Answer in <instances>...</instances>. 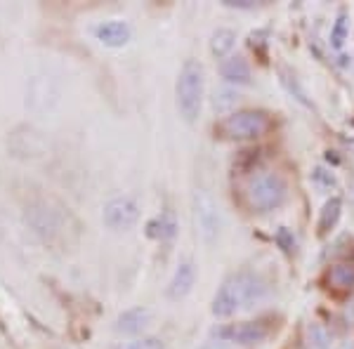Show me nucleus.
Listing matches in <instances>:
<instances>
[{
  "label": "nucleus",
  "instance_id": "20",
  "mask_svg": "<svg viewBox=\"0 0 354 349\" xmlns=\"http://www.w3.org/2000/svg\"><path fill=\"white\" fill-rule=\"evenodd\" d=\"M274 238H277V243L281 245L283 253H293V250H295V238H293V234H290L286 227L279 229L277 236H274Z\"/></svg>",
  "mask_w": 354,
  "mask_h": 349
},
{
  "label": "nucleus",
  "instance_id": "13",
  "mask_svg": "<svg viewBox=\"0 0 354 349\" xmlns=\"http://www.w3.org/2000/svg\"><path fill=\"white\" fill-rule=\"evenodd\" d=\"M196 222H198V227H201V234L208 241L218 234V213H215L213 203L205 196L196 205Z\"/></svg>",
  "mask_w": 354,
  "mask_h": 349
},
{
  "label": "nucleus",
  "instance_id": "9",
  "mask_svg": "<svg viewBox=\"0 0 354 349\" xmlns=\"http://www.w3.org/2000/svg\"><path fill=\"white\" fill-rule=\"evenodd\" d=\"M151 321V314L149 309L145 307H135V309H125L121 317L116 319V326L113 328L118 333H125V335H135V333H142V330L149 326Z\"/></svg>",
  "mask_w": 354,
  "mask_h": 349
},
{
  "label": "nucleus",
  "instance_id": "10",
  "mask_svg": "<svg viewBox=\"0 0 354 349\" xmlns=\"http://www.w3.org/2000/svg\"><path fill=\"white\" fill-rule=\"evenodd\" d=\"M220 73H222V78L232 85H250V66H248V62L239 55L227 57L220 66Z\"/></svg>",
  "mask_w": 354,
  "mask_h": 349
},
{
  "label": "nucleus",
  "instance_id": "24",
  "mask_svg": "<svg viewBox=\"0 0 354 349\" xmlns=\"http://www.w3.org/2000/svg\"><path fill=\"white\" fill-rule=\"evenodd\" d=\"M335 349H354V342H350V340H347V342H340V345L335 347Z\"/></svg>",
  "mask_w": 354,
  "mask_h": 349
},
{
  "label": "nucleus",
  "instance_id": "17",
  "mask_svg": "<svg viewBox=\"0 0 354 349\" xmlns=\"http://www.w3.org/2000/svg\"><path fill=\"white\" fill-rule=\"evenodd\" d=\"M347 36H350V19H347L345 12H340L338 19H335L333 28H330V45H333L335 50H342Z\"/></svg>",
  "mask_w": 354,
  "mask_h": 349
},
{
  "label": "nucleus",
  "instance_id": "22",
  "mask_svg": "<svg viewBox=\"0 0 354 349\" xmlns=\"http://www.w3.org/2000/svg\"><path fill=\"white\" fill-rule=\"evenodd\" d=\"M236 100H239V95H234L232 90H220V93H218V100H215V106H218L220 111H222V109L236 104Z\"/></svg>",
  "mask_w": 354,
  "mask_h": 349
},
{
  "label": "nucleus",
  "instance_id": "15",
  "mask_svg": "<svg viewBox=\"0 0 354 349\" xmlns=\"http://www.w3.org/2000/svg\"><path fill=\"white\" fill-rule=\"evenodd\" d=\"M234 43H236V33L232 28H218L210 36V53H213V57H218V59H225L234 50Z\"/></svg>",
  "mask_w": 354,
  "mask_h": 349
},
{
  "label": "nucleus",
  "instance_id": "7",
  "mask_svg": "<svg viewBox=\"0 0 354 349\" xmlns=\"http://www.w3.org/2000/svg\"><path fill=\"white\" fill-rule=\"evenodd\" d=\"M95 36L97 41L106 48H123L125 43L130 41L133 31L125 21H118V19H111V21H102L100 26L95 28Z\"/></svg>",
  "mask_w": 354,
  "mask_h": 349
},
{
  "label": "nucleus",
  "instance_id": "6",
  "mask_svg": "<svg viewBox=\"0 0 354 349\" xmlns=\"http://www.w3.org/2000/svg\"><path fill=\"white\" fill-rule=\"evenodd\" d=\"M267 326L260 323V321H245V323H232V326H225V328L218 330V337L227 342H234V345H243V347H250V345H258L267 337Z\"/></svg>",
  "mask_w": 354,
  "mask_h": 349
},
{
  "label": "nucleus",
  "instance_id": "1",
  "mask_svg": "<svg viewBox=\"0 0 354 349\" xmlns=\"http://www.w3.org/2000/svg\"><path fill=\"white\" fill-rule=\"evenodd\" d=\"M267 295V283L262 281L258 274L241 272L236 276L227 279L225 283L218 288V293L213 297V314L220 319H227L232 314H236L239 309L255 305L258 300Z\"/></svg>",
  "mask_w": 354,
  "mask_h": 349
},
{
  "label": "nucleus",
  "instance_id": "18",
  "mask_svg": "<svg viewBox=\"0 0 354 349\" xmlns=\"http://www.w3.org/2000/svg\"><path fill=\"white\" fill-rule=\"evenodd\" d=\"M281 83L283 85H286V90H288V93L290 95H293L295 97V100H298L300 102V104H310V102H307V97H305V90H302L300 88V83H298V78H295L293 76V73H288L286 71V68H281Z\"/></svg>",
  "mask_w": 354,
  "mask_h": 349
},
{
  "label": "nucleus",
  "instance_id": "23",
  "mask_svg": "<svg viewBox=\"0 0 354 349\" xmlns=\"http://www.w3.org/2000/svg\"><path fill=\"white\" fill-rule=\"evenodd\" d=\"M225 5L227 8H253V3L250 0H225Z\"/></svg>",
  "mask_w": 354,
  "mask_h": 349
},
{
  "label": "nucleus",
  "instance_id": "8",
  "mask_svg": "<svg viewBox=\"0 0 354 349\" xmlns=\"http://www.w3.org/2000/svg\"><path fill=\"white\" fill-rule=\"evenodd\" d=\"M194 281H196V269H194L192 262H180L168 283V297L170 300H182L192 293Z\"/></svg>",
  "mask_w": 354,
  "mask_h": 349
},
{
  "label": "nucleus",
  "instance_id": "4",
  "mask_svg": "<svg viewBox=\"0 0 354 349\" xmlns=\"http://www.w3.org/2000/svg\"><path fill=\"white\" fill-rule=\"evenodd\" d=\"M270 130V118L260 111H236L227 116L225 121L218 125V135L225 140H258Z\"/></svg>",
  "mask_w": 354,
  "mask_h": 349
},
{
  "label": "nucleus",
  "instance_id": "2",
  "mask_svg": "<svg viewBox=\"0 0 354 349\" xmlns=\"http://www.w3.org/2000/svg\"><path fill=\"white\" fill-rule=\"evenodd\" d=\"M175 100L180 116L187 123H196L203 106V66L196 59H187L177 73Z\"/></svg>",
  "mask_w": 354,
  "mask_h": 349
},
{
  "label": "nucleus",
  "instance_id": "14",
  "mask_svg": "<svg viewBox=\"0 0 354 349\" xmlns=\"http://www.w3.org/2000/svg\"><path fill=\"white\" fill-rule=\"evenodd\" d=\"M342 215V201L338 196L328 198L326 203H324L322 213H319V222H317V229H319V236H326L330 229H335Z\"/></svg>",
  "mask_w": 354,
  "mask_h": 349
},
{
  "label": "nucleus",
  "instance_id": "3",
  "mask_svg": "<svg viewBox=\"0 0 354 349\" xmlns=\"http://www.w3.org/2000/svg\"><path fill=\"white\" fill-rule=\"evenodd\" d=\"M288 196V185L279 173H262L250 180L245 189V201L255 213H270L281 208Z\"/></svg>",
  "mask_w": 354,
  "mask_h": 349
},
{
  "label": "nucleus",
  "instance_id": "11",
  "mask_svg": "<svg viewBox=\"0 0 354 349\" xmlns=\"http://www.w3.org/2000/svg\"><path fill=\"white\" fill-rule=\"evenodd\" d=\"M177 232V222H175V215L173 213H161L156 217H151L149 222H147L145 227V234L153 241H168V238H173Z\"/></svg>",
  "mask_w": 354,
  "mask_h": 349
},
{
  "label": "nucleus",
  "instance_id": "19",
  "mask_svg": "<svg viewBox=\"0 0 354 349\" xmlns=\"http://www.w3.org/2000/svg\"><path fill=\"white\" fill-rule=\"evenodd\" d=\"M118 349H165L163 347V340H158V337H137V340H130L121 345Z\"/></svg>",
  "mask_w": 354,
  "mask_h": 349
},
{
  "label": "nucleus",
  "instance_id": "21",
  "mask_svg": "<svg viewBox=\"0 0 354 349\" xmlns=\"http://www.w3.org/2000/svg\"><path fill=\"white\" fill-rule=\"evenodd\" d=\"M314 182H317L319 187H324V189L335 187V177L330 175L328 170H324V168H317V170H314Z\"/></svg>",
  "mask_w": 354,
  "mask_h": 349
},
{
  "label": "nucleus",
  "instance_id": "12",
  "mask_svg": "<svg viewBox=\"0 0 354 349\" xmlns=\"http://www.w3.org/2000/svg\"><path fill=\"white\" fill-rule=\"evenodd\" d=\"M326 283H328V288L338 290V293L352 290L354 288V265H350V262L333 265L326 272Z\"/></svg>",
  "mask_w": 354,
  "mask_h": 349
},
{
  "label": "nucleus",
  "instance_id": "16",
  "mask_svg": "<svg viewBox=\"0 0 354 349\" xmlns=\"http://www.w3.org/2000/svg\"><path fill=\"white\" fill-rule=\"evenodd\" d=\"M305 349H328L330 347V337L326 333V328H324L322 323L312 321L305 326Z\"/></svg>",
  "mask_w": 354,
  "mask_h": 349
},
{
  "label": "nucleus",
  "instance_id": "5",
  "mask_svg": "<svg viewBox=\"0 0 354 349\" xmlns=\"http://www.w3.org/2000/svg\"><path fill=\"white\" fill-rule=\"evenodd\" d=\"M102 220L111 232H128L140 220V205L130 196H116L102 210Z\"/></svg>",
  "mask_w": 354,
  "mask_h": 349
}]
</instances>
